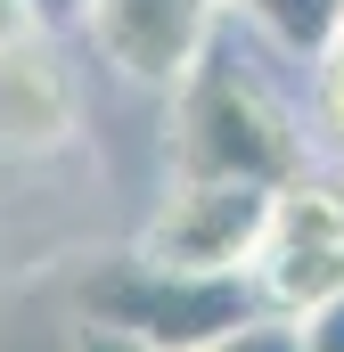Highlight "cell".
I'll return each mask as SVG.
<instances>
[{
	"label": "cell",
	"mask_w": 344,
	"mask_h": 352,
	"mask_svg": "<svg viewBox=\"0 0 344 352\" xmlns=\"http://www.w3.org/2000/svg\"><path fill=\"white\" fill-rule=\"evenodd\" d=\"M262 205H270V188H255V180H180V173H164L148 221H140L131 263L246 270V254H255V238H262Z\"/></svg>",
	"instance_id": "obj_5"
},
{
	"label": "cell",
	"mask_w": 344,
	"mask_h": 352,
	"mask_svg": "<svg viewBox=\"0 0 344 352\" xmlns=\"http://www.w3.org/2000/svg\"><path fill=\"white\" fill-rule=\"evenodd\" d=\"M25 25H33V16H25V0H0V41H8V33H25Z\"/></svg>",
	"instance_id": "obj_13"
},
{
	"label": "cell",
	"mask_w": 344,
	"mask_h": 352,
	"mask_svg": "<svg viewBox=\"0 0 344 352\" xmlns=\"http://www.w3.org/2000/svg\"><path fill=\"white\" fill-rule=\"evenodd\" d=\"M230 25L279 66H320L344 25V0H230Z\"/></svg>",
	"instance_id": "obj_7"
},
{
	"label": "cell",
	"mask_w": 344,
	"mask_h": 352,
	"mask_svg": "<svg viewBox=\"0 0 344 352\" xmlns=\"http://www.w3.org/2000/svg\"><path fill=\"white\" fill-rule=\"evenodd\" d=\"M246 287L270 320H303L344 295V173L303 164L270 188L262 238L246 254Z\"/></svg>",
	"instance_id": "obj_2"
},
{
	"label": "cell",
	"mask_w": 344,
	"mask_h": 352,
	"mask_svg": "<svg viewBox=\"0 0 344 352\" xmlns=\"http://www.w3.org/2000/svg\"><path fill=\"white\" fill-rule=\"evenodd\" d=\"M328 50H336V58H344V25H336V41H328Z\"/></svg>",
	"instance_id": "obj_14"
},
{
	"label": "cell",
	"mask_w": 344,
	"mask_h": 352,
	"mask_svg": "<svg viewBox=\"0 0 344 352\" xmlns=\"http://www.w3.org/2000/svg\"><path fill=\"white\" fill-rule=\"evenodd\" d=\"M295 328V344L303 352H344V295L336 303H320V311H303V320H287Z\"/></svg>",
	"instance_id": "obj_10"
},
{
	"label": "cell",
	"mask_w": 344,
	"mask_h": 352,
	"mask_svg": "<svg viewBox=\"0 0 344 352\" xmlns=\"http://www.w3.org/2000/svg\"><path fill=\"white\" fill-rule=\"evenodd\" d=\"M25 16H33L41 33H74V25H83V0H25Z\"/></svg>",
	"instance_id": "obj_11"
},
{
	"label": "cell",
	"mask_w": 344,
	"mask_h": 352,
	"mask_svg": "<svg viewBox=\"0 0 344 352\" xmlns=\"http://www.w3.org/2000/svg\"><path fill=\"white\" fill-rule=\"evenodd\" d=\"M90 320L115 328V336H131V344H148V352H197V344H213V336H230V328H246V320H262V303H255V287H246V270L123 263V270L98 278Z\"/></svg>",
	"instance_id": "obj_3"
},
{
	"label": "cell",
	"mask_w": 344,
	"mask_h": 352,
	"mask_svg": "<svg viewBox=\"0 0 344 352\" xmlns=\"http://www.w3.org/2000/svg\"><path fill=\"white\" fill-rule=\"evenodd\" d=\"M74 352H148V344H131V336H115V328H98V320H83V336H74Z\"/></svg>",
	"instance_id": "obj_12"
},
{
	"label": "cell",
	"mask_w": 344,
	"mask_h": 352,
	"mask_svg": "<svg viewBox=\"0 0 344 352\" xmlns=\"http://www.w3.org/2000/svg\"><path fill=\"white\" fill-rule=\"evenodd\" d=\"M197 352H303V344H295L287 320L262 311V320H246V328H230V336H213V344H197Z\"/></svg>",
	"instance_id": "obj_9"
},
{
	"label": "cell",
	"mask_w": 344,
	"mask_h": 352,
	"mask_svg": "<svg viewBox=\"0 0 344 352\" xmlns=\"http://www.w3.org/2000/svg\"><path fill=\"white\" fill-rule=\"evenodd\" d=\"M303 140H312V164L344 173V58L336 50L320 66H303Z\"/></svg>",
	"instance_id": "obj_8"
},
{
	"label": "cell",
	"mask_w": 344,
	"mask_h": 352,
	"mask_svg": "<svg viewBox=\"0 0 344 352\" xmlns=\"http://www.w3.org/2000/svg\"><path fill=\"white\" fill-rule=\"evenodd\" d=\"M222 25H230V0H83L74 41L107 74H123L131 90H156L164 98L213 50Z\"/></svg>",
	"instance_id": "obj_4"
},
{
	"label": "cell",
	"mask_w": 344,
	"mask_h": 352,
	"mask_svg": "<svg viewBox=\"0 0 344 352\" xmlns=\"http://www.w3.org/2000/svg\"><path fill=\"white\" fill-rule=\"evenodd\" d=\"M303 164H312L303 98L279 82V58L270 50H255L238 25H222L213 50L164 90V173L279 188Z\"/></svg>",
	"instance_id": "obj_1"
},
{
	"label": "cell",
	"mask_w": 344,
	"mask_h": 352,
	"mask_svg": "<svg viewBox=\"0 0 344 352\" xmlns=\"http://www.w3.org/2000/svg\"><path fill=\"white\" fill-rule=\"evenodd\" d=\"M83 131V74H74V33H8L0 41V156L41 164L66 156Z\"/></svg>",
	"instance_id": "obj_6"
}]
</instances>
